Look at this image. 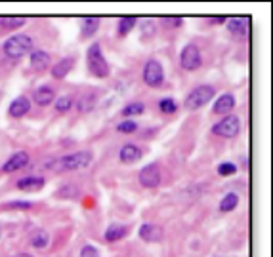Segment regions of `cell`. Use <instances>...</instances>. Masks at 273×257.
Wrapping results in <instances>:
<instances>
[{"instance_id": "obj_1", "label": "cell", "mask_w": 273, "mask_h": 257, "mask_svg": "<svg viewBox=\"0 0 273 257\" xmlns=\"http://www.w3.org/2000/svg\"><path fill=\"white\" fill-rule=\"evenodd\" d=\"M92 164V152L90 150H78V152H73L69 156H63L59 160H56V164L48 166L56 171H71V170H84Z\"/></svg>"}, {"instance_id": "obj_2", "label": "cell", "mask_w": 273, "mask_h": 257, "mask_svg": "<svg viewBox=\"0 0 273 257\" xmlns=\"http://www.w3.org/2000/svg\"><path fill=\"white\" fill-rule=\"evenodd\" d=\"M86 65H88V71L94 76H98V78H107L109 76V63L105 61L101 46L98 42L92 44L90 48H88V52H86Z\"/></svg>"}, {"instance_id": "obj_3", "label": "cell", "mask_w": 273, "mask_h": 257, "mask_svg": "<svg viewBox=\"0 0 273 257\" xmlns=\"http://www.w3.org/2000/svg\"><path fill=\"white\" fill-rule=\"evenodd\" d=\"M31 48H33V38L29 35H14L4 42V54L10 59H18L29 54Z\"/></svg>"}, {"instance_id": "obj_4", "label": "cell", "mask_w": 273, "mask_h": 257, "mask_svg": "<svg viewBox=\"0 0 273 257\" xmlns=\"http://www.w3.org/2000/svg\"><path fill=\"white\" fill-rule=\"evenodd\" d=\"M214 88L212 86H197L187 97H185V109L187 110H197L203 105H206L214 97Z\"/></svg>"}, {"instance_id": "obj_5", "label": "cell", "mask_w": 273, "mask_h": 257, "mask_svg": "<svg viewBox=\"0 0 273 257\" xmlns=\"http://www.w3.org/2000/svg\"><path fill=\"white\" fill-rule=\"evenodd\" d=\"M203 63V57H201V52L195 44H187L182 50V55H180V65H182L185 71H195L199 69Z\"/></svg>"}, {"instance_id": "obj_6", "label": "cell", "mask_w": 273, "mask_h": 257, "mask_svg": "<svg viewBox=\"0 0 273 257\" xmlns=\"http://www.w3.org/2000/svg\"><path fill=\"white\" fill-rule=\"evenodd\" d=\"M143 80H145V84L151 86V88H157V86L162 84V80H164V71H162V65H160L157 59H149V61L145 63Z\"/></svg>"}, {"instance_id": "obj_7", "label": "cell", "mask_w": 273, "mask_h": 257, "mask_svg": "<svg viewBox=\"0 0 273 257\" xmlns=\"http://www.w3.org/2000/svg\"><path fill=\"white\" fill-rule=\"evenodd\" d=\"M239 129H241V122H239V118L237 116H226L224 120H220L212 131L216 133V135H222V137H235L237 133H239Z\"/></svg>"}, {"instance_id": "obj_8", "label": "cell", "mask_w": 273, "mask_h": 257, "mask_svg": "<svg viewBox=\"0 0 273 257\" xmlns=\"http://www.w3.org/2000/svg\"><path fill=\"white\" fill-rule=\"evenodd\" d=\"M228 31L239 40H245L251 35V18H231L228 19Z\"/></svg>"}, {"instance_id": "obj_9", "label": "cell", "mask_w": 273, "mask_h": 257, "mask_svg": "<svg viewBox=\"0 0 273 257\" xmlns=\"http://www.w3.org/2000/svg\"><path fill=\"white\" fill-rule=\"evenodd\" d=\"M139 183L145 189H155L160 183V171L157 164H147L143 170L139 171Z\"/></svg>"}, {"instance_id": "obj_10", "label": "cell", "mask_w": 273, "mask_h": 257, "mask_svg": "<svg viewBox=\"0 0 273 257\" xmlns=\"http://www.w3.org/2000/svg\"><path fill=\"white\" fill-rule=\"evenodd\" d=\"M27 164H29V154L25 150H20V152H16V154L10 156V160L2 166V171L4 173H14V171L25 168Z\"/></svg>"}, {"instance_id": "obj_11", "label": "cell", "mask_w": 273, "mask_h": 257, "mask_svg": "<svg viewBox=\"0 0 273 257\" xmlns=\"http://www.w3.org/2000/svg\"><path fill=\"white\" fill-rule=\"evenodd\" d=\"M139 238L145 240V242H159L162 238V227L155 225V223H143L139 227Z\"/></svg>"}, {"instance_id": "obj_12", "label": "cell", "mask_w": 273, "mask_h": 257, "mask_svg": "<svg viewBox=\"0 0 273 257\" xmlns=\"http://www.w3.org/2000/svg\"><path fill=\"white\" fill-rule=\"evenodd\" d=\"M44 187V179L39 177V175H27L18 181V189L20 191H25V193H37Z\"/></svg>"}, {"instance_id": "obj_13", "label": "cell", "mask_w": 273, "mask_h": 257, "mask_svg": "<svg viewBox=\"0 0 273 257\" xmlns=\"http://www.w3.org/2000/svg\"><path fill=\"white\" fill-rule=\"evenodd\" d=\"M29 109H31V101H29L25 95H20V97H16V99L10 103L8 112H10L12 118H21V116H25V114L29 112Z\"/></svg>"}, {"instance_id": "obj_14", "label": "cell", "mask_w": 273, "mask_h": 257, "mask_svg": "<svg viewBox=\"0 0 273 257\" xmlns=\"http://www.w3.org/2000/svg\"><path fill=\"white\" fill-rule=\"evenodd\" d=\"M141 149L134 145V143H128V145H124L120 152H118V158H120V162H124V164H132V162H137L139 158H141Z\"/></svg>"}, {"instance_id": "obj_15", "label": "cell", "mask_w": 273, "mask_h": 257, "mask_svg": "<svg viewBox=\"0 0 273 257\" xmlns=\"http://www.w3.org/2000/svg\"><path fill=\"white\" fill-rule=\"evenodd\" d=\"M73 67H75V59L73 57H65V59L58 61V63L52 67V76L58 78V80H61V78H65L69 73L73 71Z\"/></svg>"}, {"instance_id": "obj_16", "label": "cell", "mask_w": 273, "mask_h": 257, "mask_svg": "<svg viewBox=\"0 0 273 257\" xmlns=\"http://www.w3.org/2000/svg\"><path fill=\"white\" fill-rule=\"evenodd\" d=\"M31 67L39 73L46 71L50 67V54H46L44 50H35L31 54Z\"/></svg>"}, {"instance_id": "obj_17", "label": "cell", "mask_w": 273, "mask_h": 257, "mask_svg": "<svg viewBox=\"0 0 273 257\" xmlns=\"http://www.w3.org/2000/svg\"><path fill=\"white\" fill-rule=\"evenodd\" d=\"M233 107H235V97L231 93H224V95L218 97V101L214 103L212 110L216 114H228L229 110H233Z\"/></svg>"}, {"instance_id": "obj_18", "label": "cell", "mask_w": 273, "mask_h": 257, "mask_svg": "<svg viewBox=\"0 0 273 257\" xmlns=\"http://www.w3.org/2000/svg\"><path fill=\"white\" fill-rule=\"evenodd\" d=\"M54 99H56V92H54V88H50V86H40L37 92H35V103H39V105H50V103H54Z\"/></svg>"}, {"instance_id": "obj_19", "label": "cell", "mask_w": 273, "mask_h": 257, "mask_svg": "<svg viewBox=\"0 0 273 257\" xmlns=\"http://www.w3.org/2000/svg\"><path fill=\"white\" fill-rule=\"evenodd\" d=\"M126 235H128V227H126V225L113 223V225H109L107 231H105V240H107V242H118V240H122Z\"/></svg>"}, {"instance_id": "obj_20", "label": "cell", "mask_w": 273, "mask_h": 257, "mask_svg": "<svg viewBox=\"0 0 273 257\" xmlns=\"http://www.w3.org/2000/svg\"><path fill=\"white\" fill-rule=\"evenodd\" d=\"M98 29H99V19L98 18H84L80 35H82V38H90V37L96 35Z\"/></svg>"}, {"instance_id": "obj_21", "label": "cell", "mask_w": 273, "mask_h": 257, "mask_svg": "<svg viewBox=\"0 0 273 257\" xmlns=\"http://www.w3.org/2000/svg\"><path fill=\"white\" fill-rule=\"evenodd\" d=\"M48 244H50V235H48L46 231H35V233L31 235V246H33V248L42 250Z\"/></svg>"}, {"instance_id": "obj_22", "label": "cell", "mask_w": 273, "mask_h": 257, "mask_svg": "<svg viewBox=\"0 0 273 257\" xmlns=\"http://www.w3.org/2000/svg\"><path fill=\"white\" fill-rule=\"evenodd\" d=\"M237 206H239V194H235V193H228L222 198V202H220V210H222V212H231V210H235Z\"/></svg>"}, {"instance_id": "obj_23", "label": "cell", "mask_w": 273, "mask_h": 257, "mask_svg": "<svg viewBox=\"0 0 273 257\" xmlns=\"http://www.w3.org/2000/svg\"><path fill=\"white\" fill-rule=\"evenodd\" d=\"M137 19L134 16H128V18H122L120 21H118V35L120 37H126L134 27H136Z\"/></svg>"}, {"instance_id": "obj_24", "label": "cell", "mask_w": 273, "mask_h": 257, "mask_svg": "<svg viewBox=\"0 0 273 257\" xmlns=\"http://www.w3.org/2000/svg\"><path fill=\"white\" fill-rule=\"evenodd\" d=\"M145 110V105L143 103H139V101H134V103H128L126 107L122 109V116H136V114H141Z\"/></svg>"}, {"instance_id": "obj_25", "label": "cell", "mask_w": 273, "mask_h": 257, "mask_svg": "<svg viewBox=\"0 0 273 257\" xmlns=\"http://www.w3.org/2000/svg\"><path fill=\"white\" fill-rule=\"evenodd\" d=\"M25 18H2L0 19V25L4 27V29H18V27H21L25 25Z\"/></svg>"}, {"instance_id": "obj_26", "label": "cell", "mask_w": 273, "mask_h": 257, "mask_svg": "<svg viewBox=\"0 0 273 257\" xmlns=\"http://www.w3.org/2000/svg\"><path fill=\"white\" fill-rule=\"evenodd\" d=\"M159 109L164 112V114H172V112H176L178 105H176V101H174L172 97H164V99H160L159 101Z\"/></svg>"}, {"instance_id": "obj_27", "label": "cell", "mask_w": 273, "mask_h": 257, "mask_svg": "<svg viewBox=\"0 0 273 257\" xmlns=\"http://www.w3.org/2000/svg\"><path fill=\"white\" fill-rule=\"evenodd\" d=\"M94 103H96L94 93H86V95H82V97L78 99V110L86 112V110H90V109L94 107Z\"/></svg>"}, {"instance_id": "obj_28", "label": "cell", "mask_w": 273, "mask_h": 257, "mask_svg": "<svg viewBox=\"0 0 273 257\" xmlns=\"http://www.w3.org/2000/svg\"><path fill=\"white\" fill-rule=\"evenodd\" d=\"M71 107H73V97H69V95H63V97H59L56 101V110L58 112H67Z\"/></svg>"}, {"instance_id": "obj_29", "label": "cell", "mask_w": 273, "mask_h": 257, "mask_svg": "<svg viewBox=\"0 0 273 257\" xmlns=\"http://www.w3.org/2000/svg\"><path fill=\"white\" fill-rule=\"evenodd\" d=\"M136 129H137V124L132 122V120H124V122H120V124L117 126V131H118V133H134Z\"/></svg>"}, {"instance_id": "obj_30", "label": "cell", "mask_w": 273, "mask_h": 257, "mask_svg": "<svg viewBox=\"0 0 273 257\" xmlns=\"http://www.w3.org/2000/svg\"><path fill=\"white\" fill-rule=\"evenodd\" d=\"M235 171H237V166H235L233 162H222V164L218 166V173L224 175V177H226V175H233Z\"/></svg>"}, {"instance_id": "obj_31", "label": "cell", "mask_w": 273, "mask_h": 257, "mask_svg": "<svg viewBox=\"0 0 273 257\" xmlns=\"http://www.w3.org/2000/svg\"><path fill=\"white\" fill-rule=\"evenodd\" d=\"M162 23H164V25H168V27H172V29H178V27H182L183 19L182 18H164Z\"/></svg>"}, {"instance_id": "obj_32", "label": "cell", "mask_w": 273, "mask_h": 257, "mask_svg": "<svg viewBox=\"0 0 273 257\" xmlns=\"http://www.w3.org/2000/svg\"><path fill=\"white\" fill-rule=\"evenodd\" d=\"M80 257H98V250L94 246H84L80 252Z\"/></svg>"}, {"instance_id": "obj_33", "label": "cell", "mask_w": 273, "mask_h": 257, "mask_svg": "<svg viewBox=\"0 0 273 257\" xmlns=\"http://www.w3.org/2000/svg\"><path fill=\"white\" fill-rule=\"evenodd\" d=\"M6 208H20V210H29V208H33V204H31V202H10V204H6Z\"/></svg>"}, {"instance_id": "obj_34", "label": "cell", "mask_w": 273, "mask_h": 257, "mask_svg": "<svg viewBox=\"0 0 273 257\" xmlns=\"http://www.w3.org/2000/svg\"><path fill=\"white\" fill-rule=\"evenodd\" d=\"M208 21L212 23V25H222V23H226L228 19H226V18H210Z\"/></svg>"}, {"instance_id": "obj_35", "label": "cell", "mask_w": 273, "mask_h": 257, "mask_svg": "<svg viewBox=\"0 0 273 257\" xmlns=\"http://www.w3.org/2000/svg\"><path fill=\"white\" fill-rule=\"evenodd\" d=\"M12 257H33V256H29V254H18V256H12Z\"/></svg>"}]
</instances>
